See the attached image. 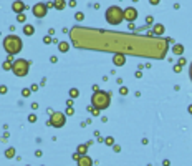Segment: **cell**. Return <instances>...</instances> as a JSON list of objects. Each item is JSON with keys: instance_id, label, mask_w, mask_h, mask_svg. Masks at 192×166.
I'll use <instances>...</instances> for the list:
<instances>
[{"instance_id": "10", "label": "cell", "mask_w": 192, "mask_h": 166, "mask_svg": "<svg viewBox=\"0 0 192 166\" xmlns=\"http://www.w3.org/2000/svg\"><path fill=\"white\" fill-rule=\"evenodd\" d=\"M76 161H78V165H80V166H91V165H93V159H91V158H88L86 155H81L78 159H76Z\"/></svg>"}, {"instance_id": "6", "label": "cell", "mask_w": 192, "mask_h": 166, "mask_svg": "<svg viewBox=\"0 0 192 166\" xmlns=\"http://www.w3.org/2000/svg\"><path fill=\"white\" fill-rule=\"evenodd\" d=\"M46 8H48V5H45V4H36V5H33V15H35L36 18H43L46 15Z\"/></svg>"}, {"instance_id": "27", "label": "cell", "mask_w": 192, "mask_h": 166, "mask_svg": "<svg viewBox=\"0 0 192 166\" xmlns=\"http://www.w3.org/2000/svg\"><path fill=\"white\" fill-rule=\"evenodd\" d=\"M66 115H73V108H71V106H68V108H66Z\"/></svg>"}, {"instance_id": "25", "label": "cell", "mask_w": 192, "mask_h": 166, "mask_svg": "<svg viewBox=\"0 0 192 166\" xmlns=\"http://www.w3.org/2000/svg\"><path fill=\"white\" fill-rule=\"evenodd\" d=\"M0 93H2V95L7 93V87H4V85H2V87H0Z\"/></svg>"}, {"instance_id": "28", "label": "cell", "mask_w": 192, "mask_h": 166, "mask_svg": "<svg viewBox=\"0 0 192 166\" xmlns=\"http://www.w3.org/2000/svg\"><path fill=\"white\" fill-rule=\"evenodd\" d=\"M28 120L33 123V121H36V116H35V115H30V116H28Z\"/></svg>"}, {"instance_id": "29", "label": "cell", "mask_w": 192, "mask_h": 166, "mask_svg": "<svg viewBox=\"0 0 192 166\" xmlns=\"http://www.w3.org/2000/svg\"><path fill=\"white\" fill-rule=\"evenodd\" d=\"M159 2H161V0H149V4H151V5H157Z\"/></svg>"}, {"instance_id": "12", "label": "cell", "mask_w": 192, "mask_h": 166, "mask_svg": "<svg viewBox=\"0 0 192 166\" xmlns=\"http://www.w3.org/2000/svg\"><path fill=\"white\" fill-rule=\"evenodd\" d=\"M172 53H174V55H182V53H184V47H182L181 43L174 45V47H172Z\"/></svg>"}, {"instance_id": "8", "label": "cell", "mask_w": 192, "mask_h": 166, "mask_svg": "<svg viewBox=\"0 0 192 166\" xmlns=\"http://www.w3.org/2000/svg\"><path fill=\"white\" fill-rule=\"evenodd\" d=\"M12 10H13L15 13H22V12L25 10V4H23L22 0H15L13 4H12Z\"/></svg>"}, {"instance_id": "24", "label": "cell", "mask_w": 192, "mask_h": 166, "mask_svg": "<svg viewBox=\"0 0 192 166\" xmlns=\"http://www.w3.org/2000/svg\"><path fill=\"white\" fill-rule=\"evenodd\" d=\"M30 91H32V90H28V88H25V90L22 91V95H23V96H28V95H30Z\"/></svg>"}, {"instance_id": "9", "label": "cell", "mask_w": 192, "mask_h": 166, "mask_svg": "<svg viewBox=\"0 0 192 166\" xmlns=\"http://www.w3.org/2000/svg\"><path fill=\"white\" fill-rule=\"evenodd\" d=\"M113 63H114L116 67H123V65L126 63V57H124L123 53H116V55L113 57Z\"/></svg>"}, {"instance_id": "3", "label": "cell", "mask_w": 192, "mask_h": 166, "mask_svg": "<svg viewBox=\"0 0 192 166\" xmlns=\"http://www.w3.org/2000/svg\"><path fill=\"white\" fill-rule=\"evenodd\" d=\"M106 22L111 23V25H119V23L123 22V18H124V15H123V8H119L118 5H111L109 8L106 10Z\"/></svg>"}, {"instance_id": "18", "label": "cell", "mask_w": 192, "mask_h": 166, "mask_svg": "<svg viewBox=\"0 0 192 166\" xmlns=\"http://www.w3.org/2000/svg\"><path fill=\"white\" fill-rule=\"evenodd\" d=\"M78 95H80V91L76 90V88H71V90H70V96H71V98H76Z\"/></svg>"}, {"instance_id": "17", "label": "cell", "mask_w": 192, "mask_h": 166, "mask_svg": "<svg viewBox=\"0 0 192 166\" xmlns=\"http://www.w3.org/2000/svg\"><path fill=\"white\" fill-rule=\"evenodd\" d=\"M13 155H15V150L13 148H8L7 151H5V156H7V158H13Z\"/></svg>"}, {"instance_id": "2", "label": "cell", "mask_w": 192, "mask_h": 166, "mask_svg": "<svg viewBox=\"0 0 192 166\" xmlns=\"http://www.w3.org/2000/svg\"><path fill=\"white\" fill-rule=\"evenodd\" d=\"M22 47H23V42H22L20 37L8 35V37L4 38V48H5V52H7L8 55H17L18 52L22 50Z\"/></svg>"}, {"instance_id": "26", "label": "cell", "mask_w": 192, "mask_h": 166, "mask_svg": "<svg viewBox=\"0 0 192 166\" xmlns=\"http://www.w3.org/2000/svg\"><path fill=\"white\" fill-rule=\"evenodd\" d=\"M177 63H179V65H182V67H184V65H185V63H187V61H185V58H181V60H179V61H177Z\"/></svg>"}, {"instance_id": "1", "label": "cell", "mask_w": 192, "mask_h": 166, "mask_svg": "<svg viewBox=\"0 0 192 166\" xmlns=\"http://www.w3.org/2000/svg\"><path fill=\"white\" fill-rule=\"evenodd\" d=\"M111 103V93L103 90H95V93L91 95V105L98 110H106Z\"/></svg>"}, {"instance_id": "14", "label": "cell", "mask_w": 192, "mask_h": 166, "mask_svg": "<svg viewBox=\"0 0 192 166\" xmlns=\"http://www.w3.org/2000/svg\"><path fill=\"white\" fill-rule=\"evenodd\" d=\"M58 48H60V52H63V53H66V52L70 50V43H68V42H60V45H58Z\"/></svg>"}, {"instance_id": "4", "label": "cell", "mask_w": 192, "mask_h": 166, "mask_svg": "<svg viewBox=\"0 0 192 166\" xmlns=\"http://www.w3.org/2000/svg\"><path fill=\"white\" fill-rule=\"evenodd\" d=\"M30 70V61H27L25 58H17V60L12 61V72L15 73L17 76H27Z\"/></svg>"}, {"instance_id": "31", "label": "cell", "mask_w": 192, "mask_h": 166, "mask_svg": "<svg viewBox=\"0 0 192 166\" xmlns=\"http://www.w3.org/2000/svg\"><path fill=\"white\" fill-rule=\"evenodd\" d=\"M189 76H191V80H192V63H191V67H189Z\"/></svg>"}, {"instance_id": "30", "label": "cell", "mask_w": 192, "mask_h": 166, "mask_svg": "<svg viewBox=\"0 0 192 166\" xmlns=\"http://www.w3.org/2000/svg\"><path fill=\"white\" fill-rule=\"evenodd\" d=\"M119 91H121V95H126V93H128V88H124V87H123Z\"/></svg>"}, {"instance_id": "13", "label": "cell", "mask_w": 192, "mask_h": 166, "mask_svg": "<svg viewBox=\"0 0 192 166\" xmlns=\"http://www.w3.org/2000/svg\"><path fill=\"white\" fill-rule=\"evenodd\" d=\"M65 5H66V4H65V0H55V2H53V7L57 8V10H63Z\"/></svg>"}, {"instance_id": "22", "label": "cell", "mask_w": 192, "mask_h": 166, "mask_svg": "<svg viewBox=\"0 0 192 166\" xmlns=\"http://www.w3.org/2000/svg\"><path fill=\"white\" fill-rule=\"evenodd\" d=\"M17 20H18V22H25V15H23V13H18Z\"/></svg>"}, {"instance_id": "21", "label": "cell", "mask_w": 192, "mask_h": 166, "mask_svg": "<svg viewBox=\"0 0 192 166\" xmlns=\"http://www.w3.org/2000/svg\"><path fill=\"white\" fill-rule=\"evenodd\" d=\"M104 143H106L108 144V146H111V144H114V140H113V138H106V140H104Z\"/></svg>"}, {"instance_id": "7", "label": "cell", "mask_w": 192, "mask_h": 166, "mask_svg": "<svg viewBox=\"0 0 192 166\" xmlns=\"http://www.w3.org/2000/svg\"><path fill=\"white\" fill-rule=\"evenodd\" d=\"M123 15H124V20H128V22H134L136 18H138V12H136V8L132 7H128L123 10Z\"/></svg>"}, {"instance_id": "19", "label": "cell", "mask_w": 192, "mask_h": 166, "mask_svg": "<svg viewBox=\"0 0 192 166\" xmlns=\"http://www.w3.org/2000/svg\"><path fill=\"white\" fill-rule=\"evenodd\" d=\"M83 18H85V15H83L81 12H76V15H75V20H76V22H81Z\"/></svg>"}, {"instance_id": "16", "label": "cell", "mask_w": 192, "mask_h": 166, "mask_svg": "<svg viewBox=\"0 0 192 166\" xmlns=\"http://www.w3.org/2000/svg\"><path fill=\"white\" fill-rule=\"evenodd\" d=\"M86 150H88V144H80V146H78V153H80V155H86Z\"/></svg>"}, {"instance_id": "23", "label": "cell", "mask_w": 192, "mask_h": 166, "mask_svg": "<svg viewBox=\"0 0 192 166\" xmlns=\"http://www.w3.org/2000/svg\"><path fill=\"white\" fill-rule=\"evenodd\" d=\"M181 70H182V65H179V63H177V65H174V72L176 73H179Z\"/></svg>"}, {"instance_id": "20", "label": "cell", "mask_w": 192, "mask_h": 166, "mask_svg": "<svg viewBox=\"0 0 192 166\" xmlns=\"http://www.w3.org/2000/svg\"><path fill=\"white\" fill-rule=\"evenodd\" d=\"M4 70H12V61H4Z\"/></svg>"}, {"instance_id": "11", "label": "cell", "mask_w": 192, "mask_h": 166, "mask_svg": "<svg viewBox=\"0 0 192 166\" xmlns=\"http://www.w3.org/2000/svg\"><path fill=\"white\" fill-rule=\"evenodd\" d=\"M153 33H154V35H162V33H164V25H162V23H156V25H154Z\"/></svg>"}, {"instance_id": "32", "label": "cell", "mask_w": 192, "mask_h": 166, "mask_svg": "<svg viewBox=\"0 0 192 166\" xmlns=\"http://www.w3.org/2000/svg\"><path fill=\"white\" fill-rule=\"evenodd\" d=\"M189 111H191V113H192V105H191V106H189Z\"/></svg>"}, {"instance_id": "5", "label": "cell", "mask_w": 192, "mask_h": 166, "mask_svg": "<svg viewBox=\"0 0 192 166\" xmlns=\"http://www.w3.org/2000/svg\"><path fill=\"white\" fill-rule=\"evenodd\" d=\"M65 123H66V113L57 111V113H51L48 125H51L53 128H61V126H65Z\"/></svg>"}, {"instance_id": "15", "label": "cell", "mask_w": 192, "mask_h": 166, "mask_svg": "<svg viewBox=\"0 0 192 166\" xmlns=\"http://www.w3.org/2000/svg\"><path fill=\"white\" fill-rule=\"evenodd\" d=\"M23 33H25V35H33V33H35V28H33L32 25H25L23 27Z\"/></svg>"}]
</instances>
